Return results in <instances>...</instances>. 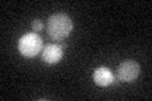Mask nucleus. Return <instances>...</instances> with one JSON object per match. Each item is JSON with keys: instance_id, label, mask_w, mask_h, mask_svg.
Listing matches in <instances>:
<instances>
[{"instance_id": "f257e3e1", "label": "nucleus", "mask_w": 152, "mask_h": 101, "mask_svg": "<svg viewBox=\"0 0 152 101\" xmlns=\"http://www.w3.org/2000/svg\"><path fill=\"white\" fill-rule=\"evenodd\" d=\"M72 20L67 14L57 13L48 18L46 24V31L53 41H62L70 36L72 31Z\"/></svg>"}, {"instance_id": "f03ea898", "label": "nucleus", "mask_w": 152, "mask_h": 101, "mask_svg": "<svg viewBox=\"0 0 152 101\" xmlns=\"http://www.w3.org/2000/svg\"><path fill=\"white\" fill-rule=\"evenodd\" d=\"M42 49H43V41L36 32L22 36L18 42V51L27 58L36 57Z\"/></svg>"}, {"instance_id": "7ed1b4c3", "label": "nucleus", "mask_w": 152, "mask_h": 101, "mask_svg": "<svg viewBox=\"0 0 152 101\" xmlns=\"http://www.w3.org/2000/svg\"><path fill=\"white\" fill-rule=\"evenodd\" d=\"M140 71H141V67L138 65V62L133 60H127V61H123L118 66L117 77L122 82H133L140 76Z\"/></svg>"}, {"instance_id": "20e7f679", "label": "nucleus", "mask_w": 152, "mask_h": 101, "mask_svg": "<svg viewBox=\"0 0 152 101\" xmlns=\"http://www.w3.org/2000/svg\"><path fill=\"white\" fill-rule=\"evenodd\" d=\"M64 56V48L60 44L48 43L42 49V61L47 65H55L60 62Z\"/></svg>"}, {"instance_id": "39448f33", "label": "nucleus", "mask_w": 152, "mask_h": 101, "mask_svg": "<svg viewBox=\"0 0 152 101\" xmlns=\"http://www.w3.org/2000/svg\"><path fill=\"white\" fill-rule=\"evenodd\" d=\"M94 82L102 86V87H107V86H110L114 82V75L113 72L107 68V67H99V68H95L94 75H93Z\"/></svg>"}, {"instance_id": "423d86ee", "label": "nucleus", "mask_w": 152, "mask_h": 101, "mask_svg": "<svg viewBox=\"0 0 152 101\" xmlns=\"http://www.w3.org/2000/svg\"><path fill=\"white\" fill-rule=\"evenodd\" d=\"M32 29L34 32H39L43 29V23H42L39 19H34V20L32 22Z\"/></svg>"}]
</instances>
